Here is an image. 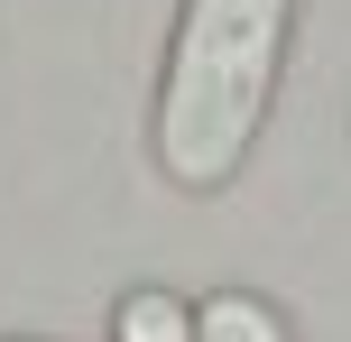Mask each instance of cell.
<instances>
[{
  "label": "cell",
  "instance_id": "6da1fadb",
  "mask_svg": "<svg viewBox=\"0 0 351 342\" xmlns=\"http://www.w3.org/2000/svg\"><path fill=\"white\" fill-rule=\"evenodd\" d=\"M296 0H185L158 84V167L185 195H222L278 102Z\"/></svg>",
  "mask_w": 351,
  "mask_h": 342
},
{
  "label": "cell",
  "instance_id": "7a4b0ae2",
  "mask_svg": "<svg viewBox=\"0 0 351 342\" xmlns=\"http://www.w3.org/2000/svg\"><path fill=\"white\" fill-rule=\"evenodd\" d=\"M111 342H194V306L176 287H130L111 315Z\"/></svg>",
  "mask_w": 351,
  "mask_h": 342
},
{
  "label": "cell",
  "instance_id": "3957f363",
  "mask_svg": "<svg viewBox=\"0 0 351 342\" xmlns=\"http://www.w3.org/2000/svg\"><path fill=\"white\" fill-rule=\"evenodd\" d=\"M194 342H287V324H278V306H259V296H204L194 306Z\"/></svg>",
  "mask_w": 351,
  "mask_h": 342
}]
</instances>
